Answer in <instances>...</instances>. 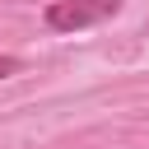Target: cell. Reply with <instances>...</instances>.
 Segmentation results:
<instances>
[{
	"label": "cell",
	"mask_w": 149,
	"mask_h": 149,
	"mask_svg": "<svg viewBox=\"0 0 149 149\" xmlns=\"http://www.w3.org/2000/svg\"><path fill=\"white\" fill-rule=\"evenodd\" d=\"M19 70H23L19 56H0V79H9V74H19Z\"/></svg>",
	"instance_id": "obj_2"
},
{
	"label": "cell",
	"mask_w": 149,
	"mask_h": 149,
	"mask_svg": "<svg viewBox=\"0 0 149 149\" xmlns=\"http://www.w3.org/2000/svg\"><path fill=\"white\" fill-rule=\"evenodd\" d=\"M121 14V0H51L47 5V28L51 33H79L93 23H107Z\"/></svg>",
	"instance_id": "obj_1"
}]
</instances>
